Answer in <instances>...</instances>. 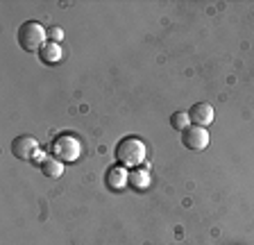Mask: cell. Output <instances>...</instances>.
Here are the masks:
<instances>
[{
    "mask_svg": "<svg viewBox=\"0 0 254 245\" xmlns=\"http://www.w3.org/2000/svg\"><path fill=\"white\" fill-rule=\"evenodd\" d=\"M37 150H39V141L34 139V136H30V134L16 136V139L11 141V155L21 161H32V157H34Z\"/></svg>",
    "mask_w": 254,
    "mask_h": 245,
    "instance_id": "obj_5",
    "label": "cell"
},
{
    "mask_svg": "<svg viewBox=\"0 0 254 245\" xmlns=\"http://www.w3.org/2000/svg\"><path fill=\"white\" fill-rule=\"evenodd\" d=\"M48 159V157L46 155H43V152H41V148H39L37 150V152H34V157H32V164H37V166H41L43 164V161H46Z\"/></svg>",
    "mask_w": 254,
    "mask_h": 245,
    "instance_id": "obj_13",
    "label": "cell"
},
{
    "mask_svg": "<svg viewBox=\"0 0 254 245\" xmlns=\"http://www.w3.org/2000/svg\"><path fill=\"white\" fill-rule=\"evenodd\" d=\"M150 166H143V168H134L129 171V177H127V184L134 188V191H148L150 188Z\"/></svg>",
    "mask_w": 254,
    "mask_h": 245,
    "instance_id": "obj_8",
    "label": "cell"
},
{
    "mask_svg": "<svg viewBox=\"0 0 254 245\" xmlns=\"http://www.w3.org/2000/svg\"><path fill=\"white\" fill-rule=\"evenodd\" d=\"M48 39L53 43H62V39H64V30L59 25H55V27H50L48 30Z\"/></svg>",
    "mask_w": 254,
    "mask_h": 245,
    "instance_id": "obj_12",
    "label": "cell"
},
{
    "mask_svg": "<svg viewBox=\"0 0 254 245\" xmlns=\"http://www.w3.org/2000/svg\"><path fill=\"white\" fill-rule=\"evenodd\" d=\"M182 143H184V148L193 150V152L204 150L209 145V132L204 127H200V125H190V127H186L182 132Z\"/></svg>",
    "mask_w": 254,
    "mask_h": 245,
    "instance_id": "obj_4",
    "label": "cell"
},
{
    "mask_svg": "<svg viewBox=\"0 0 254 245\" xmlns=\"http://www.w3.org/2000/svg\"><path fill=\"white\" fill-rule=\"evenodd\" d=\"M189 122H190L189 112H175L173 116H170V127L177 129V132H184L186 127H190Z\"/></svg>",
    "mask_w": 254,
    "mask_h": 245,
    "instance_id": "obj_11",
    "label": "cell"
},
{
    "mask_svg": "<svg viewBox=\"0 0 254 245\" xmlns=\"http://www.w3.org/2000/svg\"><path fill=\"white\" fill-rule=\"evenodd\" d=\"M127 177H129V173L125 171V166H111L105 175V184L111 191H121L127 186Z\"/></svg>",
    "mask_w": 254,
    "mask_h": 245,
    "instance_id": "obj_7",
    "label": "cell"
},
{
    "mask_svg": "<svg viewBox=\"0 0 254 245\" xmlns=\"http://www.w3.org/2000/svg\"><path fill=\"white\" fill-rule=\"evenodd\" d=\"M53 155L62 164L64 161H77L79 155H82V143H79L75 134H59L53 141Z\"/></svg>",
    "mask_w": 254,
    "mask_h": 245,
    "instance_id": "obj_3",
    "label": "cell"
},
{
    "mask_svg": "<svg viewBox=\"0 0 254 245\" xmlns=\"http://www.w3.org/2000/svg\"><path fill=\"white\" fill-rule=\"evenodd\" d=\"M116 159L121 166H138L148 157V145L138 136H123L116 143Z\"/></svg>",
    "mask_w": 254,
    "mask_h": 245,
    "instance_id": "obj_1",
    "label": "cell"
},
{
    "mask_svg": "<svg viewBox=\"0 0 254 245\" xmlns=\"http://www.w3.org/2000/svg\"><path fill=\"white\" fill-rule=\"evenodd\" d=\"M189 118L193 125H200V127H206L213 122V107L209 102H195V105L189 109Z\"/></svg>",
    "mask_w": 254,
    "mask_h": 245,
    "instance_id": "obj_6",
    "label": "cell"
},
{
    "mask_svg": "<svg viewBox=\"0 0 254 245\" xmlns=\"http://www.w3.org/2000/svg\"><path fill=\"white\" fill-rule=\"evenodd\" d=\"M48 30L39 21H25L18 27V46L27 53H39L46 46Z\"/></svg>",
    "mask_w": 254,
    "mask_h": 245,
    "instance_id": "obj_2",
    "label": "cell"
},
{
    "mask_svg": "<svg viewBox=\"0 0 254 245\" xmlns=\"http://www.w3.org/2000/svg\"><path fill=\"white\" fill-rule=\"evenodd\" d=\"M41 173L46 177H59L64 173V164L59 159H55V157H48L41 164Z\"/></svg>",
    "mask_w": 254,
    "mask_h": 245,
    "instance_id": "obj_10",
    "label": "cell"
},
{
    "mask_svg": "<svg viewBox=\"0 0 254 245\" xmlns=\"http://www.w3.org/2000/svg\"><path fill=\"white\" fill-rule=\"evenodd\" d=\"M39 59H41L43 64H48V66L59 64V61H62V46H59V43L48 41L46 46L39 50Z\"/></svg>",
    "mask_w": 254,
    "mask_h": 245,
    "instance_id": "obj_9",
    "label": "cell"
}]
</instances>
